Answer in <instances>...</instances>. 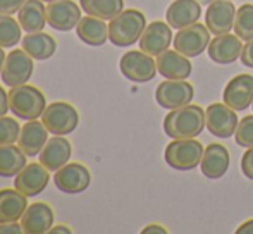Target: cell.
<instances>
[{"instance_id": "obj_1", "label": "cell", "mask_w": 253, "mask_h": 234, "mask_svg": "<svg viewBox=\"0 0 253 234\" xmlns=\"http://www.w3.org/2000/svg\"><path fill=\"white\" fill-rule=\"evenodd\" d=\"M205 111L198 105L174 109L164 119V131L169 138H197L205 129Z\"/></svg>"}, {"instance_id": "obj_2", "label": "cell", "mask_w": 253, "mask_h": 234, "mask_svg": "<svg viewBox=\"0 0 253 234\" xmlns=\"http://www.w3.org/2000/svg\"><path fill=\"white\" fill-rule=\"evenodd\" d=\"M147 28V17L136 9H127L117 14L109 23V40L116 47H131L140 41Z\"/></svg>"}, {"instance_id": "obj_3", "label": "cell", "mask_w": 253, "mask_h": 234, "mask_svg": "<svg viewBox=\"0 0 253 234\" xmlns=\"http://www.w3.org/2000/svg\"><path fill=\"white\" fill-rule=\"evenodd\" d=\"M9 107L14 116L24 120H35L43 116L47 104L45 95L31 84H19L10 88L9 91Z\"/></svg>"}, {"instance_id": "obj_4", "label": "cell", "mask_w": 253, "mask_h": 234, "mask_svg": "<svg viewBox=\"0 0 253 234\" xmlns=\"http://www.w3.org/2000/svg\"><path fill=\"white\" fill-rule=\"evenodd\" d=\"M203 145L195 138H177L166 148V162L176 171H193L200 165L203 157Z\"/></svg>"}, {"instance_id": "obj_5", "label": "cell", "mask_w": 253, "mask_h": 234, "mask_svg": "<svg viewBox=\"0 0 253 234\" xmlns=\"http://www.w3.org/2000/svg\"><path fill=\"white\" fill-rule=\"evenodd\" d=\"M42 122L48 129V133L57 134V136H66L71 134L80 124V114L78 111L67 102H52L47 105Z\"/></svg>"}, {"instance_id": "obj_6", "label": "cell", "mask_w": 253, "mask_h": 234, "mask_svg": "<svg viewBox=\"0 0 253 234\" xmlns=\"http://www.w3.org/2000/svg\"><path fill=\"white\" fill-rule=\"evenodd\" d=\"M119 69L123 76L134 83H148L155 78L157 60L143 50H129L121 57Z\"/></svg>"}, {"instance_id": "obj_7", "label": "cell", "mask_w": 253, "mask_h": 234, "mask_svg": "<svg viewBox=\"0 0 253 234\" xmlns=\"http://www.w3.org/2000/svg\"><path fill=\"white\" fill-rule=\"evenodd\" d=\"M193 97V86L190 83H186L184 79H167L164 83H160L155 91L157 104L164 109H169V111L191 104Z\"/></svg>"}, {"instance_id": "obj_8", "label": "cell", "mask_w": 253, "mask_h": 234, "mask_svg": "<svg viewBox=\"0 0 253 234\" xmlns=\"http://www.w3.org/2000/svg\"><path fill=\"white\" fill-rule=\"evenodd\" d=\"M33 57L26 54L23 48H16L10 50V54L5 57V64L2 69V81L9 88L19 86V84H26L30 81L31 74H33Z\"/></svg>"}, {"instance_id": "obj_9", "label": "cell", "mask_w": 253, "mask_h": 234, "mask_svg": "<svg viewBox=\"0 0 253 234\" xmlns=\"http://www.w3.org/2000/svg\"><path fill=\"white\" fill-rule=\"evenodd\" d=\"M91 183V174L88 171L86 165L80 164V162H73V164H66L55 171L53 174V184L57 190L67 195H78L88 190Z\"/></svg>"}, {"instance_id": "obj_10", "label": "cell", "mask_w": 253, "mask_h": 234, "mask_svg": "<svg viewBox=\"0 0 253 234\" xmlns=\"http://www.w3.org/2000/svg\"><path fill=\"white\" fill-rule=\"evenodd\" d=\"M210 43V31L207 26H203L200 23H195L188 28L179 30V33H176L174 37V48L179 54L190 57H198L203 54L205 48H209Z\"/></svg>"}, {"instance_id": "obj_11", "label": "cell", "mask_w": 253, "mask_h": 234, "mask_svg": "<svg viewBox=\"0 0 253 234\" xmlns=\"http://www.w3.org/2000/svg\"><path fill=\"white\" fill-rule=\"evenodd\" d=\"M205 126L213 136L231 138L238 127L236 111L220 102L209 105V109L205 111Z\"/></svg>"}, {"instance_id": "obj_12", "label": "cell", "mask_w": 253, "mask_h": 234, "mask_svg": "<svg viewBox=\"0 0 253 234\" xmlns=\"http://www.w3.org/2000/svg\"><path fill=\"white\" fill-rule=\"evenodd\" d=\"M81 7L73 0H57L47 5V24L57 31H71L81 19Z\"/></svg>"}, {"instance_id": "obj_13", "label": "cell", "mask_w": 253, "mask_h": 234, "mask_svg": "<svg viewBox=\"0 0 253 234\" xmlns=\"http://www.w3.org/2000/svg\"><path fill=\"white\" fill-rule=\"evenodd\" d=\"M48 181H50V171L43 164L33 162L28 164L17 176H14V188L30 198L40 195L47 188Z\"/></svg>"}, {"instance_id": "obj_14", "label": "cell", "mask_w": 253, "mask_h": 234, "mask_svg": "<svg viewBox=\"0 0 253 234\" xmlns=\"http://www.w3.org/2000/svg\"><path fill=\"white\" fill-rule=\"evenodd\" d=\"M222 100L234 111H247L253 104V76L238 74L226 84Z\"/></svg>"}, {"instance_id": "obj_15", "label": "cell", "mask_w": 253, "mask_h": 234, "mask_svg": "<svg viewBox=\"0 0 253 234\" xmlns=\"http://www.w3.org/2000/svg\"><path fill=\"white\" fill-rule=\"evenodd\" d=\"M172 41V28L169 26V23L153 21L145 28L143 35H141L140 48L153 57V55H160L169 50Z\"/></svg>"}, {"instance_id": "obj_16", "label": "cell", "mask_w": 253, "mask_h": 234, "mask_svg": "<svg viewBox=\"0 0 253 234\" xmlns=\"http://www.w3.org/2000/svg\"><path fill=\"white\" fill-rule=\"evenodd\" d=\"M236 7L231 0H213L205 14V26L210 33L224 35L234 28Z\"/></svg>"}, {"instance_id": "obj_17", "label": "cell", "mask_w": 253, "mask_h": 234, "mask_svg": "<svg viewBox=\"0 0 253 234\" xmlns=\"http://www.w3.org/2000/svg\"><path fill=\"white\" fill-rule=\"evenodd\" d=\"M243 43L238 35H215L209 43V57L215 64H233L241 57Z\"/></svg>"}, {"instance_id": "obj_18", "label": "cell", "mask_w": 253, "mask_h": 234, "mask_svg": "<svg viewBox=\"0 0 253 234\" xmlns=\"http://www.w3.org/2000/svg\"><path fill=\"white\" fill-rule=\"evenodd\" d=\"M202 16V5L198 0H174L166 12V19L170 28L183 30L198 23Z\"/></svg>"}, {"instance_id": "obj_19", "label": "cell", "mask_w": 253, "mask_h": 234, "mask_svg": "<svg viewBox=\"0 0 253 234\" xmlns=\"http://www.w3.org/2000/svg\"><path fill=\"white\" fill-rule=\"evenodd\" d=\"M229 152L224 145L220 143H210L203 150V157L200 162V169L203 176L209 179H220L229 169Z\"/></svg>"}, {"instance_id": "obj_20", "label": "cell", "mask_w": 253, "mask_h": 234, "mask_svg": "<svg viewBox=\"0 0 253 234\" xmlns=\"http://www.w3.org/2000/svg\"><path fill=\"white\" fill-rule=\"evenodd\" d=\"M23 233L26 234H45L50 233L53 226V210L47 203H33L26 208L24 215L21 217Z\"/></svg>"}, {"instance_id": "obj_21", "label": "cell", "mask_w": 253, "mask_h": 234, "mask_svg": "<svg viewBox=\"0 0 253 234\" xmlns=\"http://www.w3.org/2000/svg\"><path fill=\"white\" fill-rule=\"evenodd\" d=\"M157 71L166 79H186L193 71V66L186 55L177 50H166L157 55Z\"/></svg>"}, {"instance_id": "obj_22", "label": "cell", "mask_w": 253, "mask_h": 234, "mask_svg": "<svg viewBox=\"0 0 253 234\" xmlns=\"http://www.w3.org/2000/svg\"><path fill=\"white\" fill-rule=\"evenodd\" d=\"M47 141H48V129L45 127L43 122L35 119V120H28L21 127L17 145H19V148L28 157H37V155H40L42 148L45 147Z\"/></svg>"}, {"instance_id": "obj_23", "label": "cell", "mask_w": 253, "mask_h": 234, "mask_svg": "<svg viewBox=\"0 0 253 234\" xmlns=\"http://www.w3.org/2000/svg\"><path fill=\"white\" fill-rule=\"evenodd\" d=\"M71 154H73V148H71L69 141L55 134L52 140L45 143L38 158H40V164H43L48 171H59L60 167H64L69 162Z\"/></svg>"}, {"instance_id": "obj_24", "label": "cell", "mask_w": 253, "mask_h": 234, "mask_svg": "<svg viewBox=\"0 0 253 234\" xmlns=\"http://www.w3.org/2000/svg\"><path fill=\"white\" fill-rule=\"evenodd\" d=\"M28 208V196L17 190H0V224L17 222Z\"/></svg>"}, {"instance_id": "obj_25", "label": "cell", "mask_w": 253, "mask_h": 234, "mask_svg": "<svg viewBox=\"0 0 253 234\" xmlns=\"http://www.w3.org/2000/svg\"><path fill=\"white\" fill-rule=\"evenodd\" d=\"M17 21L26 33H40L47 24V7L42 0H26L17 12Z\"/></svg>"}, {"instance_id": "obj_26", "label": "cell", "mask_w": 253, "mask_h": 234, "mask_svg": "<svg viewBox=\"0 0 253 234\" xmlns=\"http://www.w3.org/2000/svg\"><path fill=\"white\" fill-rule=\"evenodd\" d=\"M76 35L83 43L90 47H102L109 40V26L103 23V19L93 16L81 17L76 26Z\"/></svg>"}, {"instance_id": "obj_27", "label": "cell", "mask_w": 253, "mask_h": 234, "mask_svg": "<svg viewBox=\"0 0 253 234\" xmlns=\"http://www.w3.org/2000/svg\"><path fill=\"white\" fill-rule=\"evenodd\" d=\"M23 50L35 60L50 59L57 50V41L47 33H28L23 38Z\"/></svg>"}, {"instance_id": "obj_28", "label": "cell", "mask_w": 253, "mask_h": 234, "mask_svg": "<svg viewBox=\"0 0 253 234\" xmlns=\"http://www.w3.org/2000/svg\"><path fill=\"white\" fill-rule=\"evenodd\" d=\"M26 157L19 145H0V177H14L26 167Z\"/></svg>"}, {"instance_id": "obj_29", "label": "cell", "mask_w": 253, "mask_h": 234, "mask_svg": "<svg viewBox=\"0 0 253 234\" xmlns=\"http://www.w3.org/2000/svg\"><path fill=\"white\" fill-rule=\"evenodd\" d=\"M80 5L88 16L114 19L124 10V0H80Z\"/></svg>"}, {"instance_id": "obj_30", "label": "cell", "mask_w": 253, "mask_h": 234, "mask_svg": "<svg viewBox=\"0 0 253 234\" xmlns=\"http://www.w3.org/2000/svg\"><path fill=\"white\" fill-rule=\"evenodd\" d=\"M21 24L9 14H0V47L10 48L21 41Z\"/></svg>"}, {"instance_id": "obj_31", "label": "cell", "mask_w": 253, "mask_h": 234, "mask_svg": "<svg viewBox=\"0 0 253 234\" xmlns=\"http://www.w3.org/2000/svg\"><path fill=\"white\" fill-rule=\"evenodd\" d=\"M234 33L245 41L253 40V5L252 3H243V5L236 10Z\"/></svg>"}, {"instance_id": "obj_32", "label": "cell", "mask_w": 253, "mask_h": 234, "mask_svg": "<svg viewBox=\"0 0 253 234\" xmlns=\"http://www.w3.org/2000/svg\"><path fill=\"white\" fill-rule=\"evenodd\" d=\"M21 134V126L16 119L7 116H0V145L17 143Z\"/></svg>"}, {"instance_id": "obj_33", "label": "cell", "mask_w": 253, "mask_h": 234, "mask_svg": "<svg viewBox=\"0 0 253 234\" xmlns=\"http://www.w3.org/2000/svg\"><path fill=\"white\" fill-rule=\"evenodd\" d=\"M234 138H236V143L241 147H253V116H245L238 122Z\"/></svg>"}, {"instance_id": "obj_34", "label": "cell", "mask_w": 253, "mask_h": 234, "mask_svg": "<svg viewBox=\"0 0 253 234\" xmlns=\"http://www.w3.org/2000/svg\"><path fill=\"white\" fill-rule=\"evenodd\" d=\"M26 0H0V14H12L19 12V9L24 5Z\"/></svg>"}, {"instance_id": "obj_35", "label": "cell", "mask_w": 253, "mask_h": 234, "mask_svg": "<svg viewBox=\"0 0 253 234\" xmlns=\"http://www.w3.org/2000/svg\"><path fill=\"white\" fill-rule=\"evenodd\" d=\"M241 171L248 179L253 181V147L248 148L241 157Z\"/></svg>"}, {"instance_id": "obj_36", "label": "cell", "mask_w": 253, "mask_h": 234, "mask_svg": "<svg viewBox=\"0 0 253 234\" xmlns=\"http://www.w3.org/2000/svg\"><path fill=\"white\" fill-rule=\"evenodd\" d=\"M241 62L245 64L247 67H252L253 69V40L247 41L243 45V50H241Z\"/></svg>"}, {"instance_id": "obj_37", "label": "cell", "mask_w": 253, "mask_h": 234, "mask_svg": "<svg viewBox=\"0 0 253 234\" xmlns=\"http://www.w3.org/2000/svg\"><path fill=\"white\" fill-rule=\"evenodd\" d=\"M23 233V226L17 222H3L0 224V234H21Z\"/></svg>"}, {"instance_id": "obj_38", "label": "cell", "mask_w": 253, "mask_h": 234, "mask_svg": "<svg viewBox=\"0 0 253 234\" xmlns=\"http://www.w3.org/2000/svg\"><path fill=\"white\" fill-rule=\"evenodd\" d=\"M9 109V93L0 86V116H5Z\"/></svg>"}, {"instance_id": "obj_39", "label": "cell", "mask_w": 253, "mask_h": 234, "mask_svg": "<svg viewBox=\"0 0 253 234\" xmlns=\"http://www.w3.org/2000/svg\"><path fill=\"white\" fill-rule=\"evenodd\" d=\"M141 233H143V234H153V233H157V234H167V229L162 228V226H159V224H150V226H147V228H145Z\"/></svg>"}, {"instance_id": "obj_40", "label": "cell", "mask_w": 253, "mask_h": 234, "mask_svg": "<svg viewBox=\"0 0 253 234\" xmlns=\"http://www.w3.org/2000/svg\"><path fill=\"white\" fill-rule=\"evenodd\" d=\"M236 234H253V219L243 222V224L236 229Z\"/></svg>"}, {"instance_id": "obj_41", "label": "cell", "mask_w": 253, "mask_h": 234, "mask_svg": "<svg viewBox=\"0 0 253 234\" xmlns=\"http://www.w3.org/2000/svg\"><path fill=\"white\" fill-rule=\"evenodd\" d=\"M50 233H53V234H55V233H66V234H71L73 231H71V229L67 228V226H57V228H52V229H50Z\"/></svg>"}, {"instance_id": "obj_42", "label": "cell", "mask_w": 253, "mask_h": 234, "mask_svg": "<svg viewBox=\"0 0 253 234\" xmlns=\"http://www.w3.org/2000/svg\"><path fill=\"white\" fill-rule=\"evenodd\" d=\"M5 57H7V55H5V54H3L2 47H0V74H2V69H3V64H5Z\"/></svg>"}, {"instance_id": "obj_43", "label": "cell", "mask_w": 253, "mask_h": 234, "mask_svg": "<svg viewBox=\"0 0 253 234\" xmlns=\"http://www.w3.org/2000/svg\"><path fill=\"white\" fill-rule=\"evenodd\" d=\"M198 2H200V5H210L213 0H198Z\"/></svg>"}, {"instance_id": "obj_44", "label": "cell", "mask_w": 253, "mask_h": 234, "mask_svg": "<svg viewBox=\"0 0 253 234\" xmlns=\"http://www.w3.org/2000/svg\"><path fill=\"white\" fill-rule=\"evenodd\" d=\"M42 2H47V3H52V2H57V0H42Z\"/></svg>"}, {"instance_id": "obj_45", "label": "cell", "mask_w": 253, "mask_h": 234, "mask_svg": "<svg viewBox=\"0 0 253 234\" xmlns=\"http://www.w3.org/2000/svg\"><path fill=\"white\" fill-rule=\"evenodd\" d=\"M252 107H253V104H252Z\"/></svg>"}]
</instances>
